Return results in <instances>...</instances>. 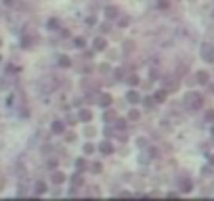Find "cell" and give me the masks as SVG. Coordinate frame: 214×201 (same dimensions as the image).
Wrapping results in <instances>:
<instances>
[{
    "label": "cell",
    "instance_id": "13",
    "mask_svg": "<svg viewBox=\"0 0 214 201\" xmlns=\"http://www.w3.org/2000/svg\"><path fill=\"white\" fill-rule=\"evenodd\" d=\"M115 13H118V11H115V8H113V6H109V8H107V15H109V17H113Z\"/></svg>",
    "mask_w": 214,
    "mask_h": 201
},
{
    "label": "cell",
    "instance_id": "4",
    "mask_svg": "<svg viewBox=\"0 0 214 201\" xmlns=\"http://www.w3.org/2000/svg\"><path fill=\"white\" fill-rule=\"evenodd\" d=\"M63 180H65V176H63L61 172H55V174H52V182H63Z\"/></svg>",
    "mask_w": 214,
    "mask_h": 201
},
{
    "label": "cell",
    "instance_id": "9",
    "mask_svg": "<svg viewBox=\"0 0 214 201\" xmlns=\"http://www.w3.org/2000/svg\"><path fill=\"white\" fill-rule=\"evenodd\" d=\"M52 130H55V132H63V124H61V121H55V124H52Z\"/></svg>",
    "mask_w": 214,
    "mask_h": 201
},
{
    "label": "cell",
    "instance_id": "15",
    "mask_svg": "<svg viewBox=\"0 0 214 201\" xmlns=\"http://www.w3.org/2000/svg\"><path fill=\"white\" fill-rule=\"evenodd\" d=\"M61 65L67 67V65H69V59H65V57H63V59H61Z\"/></svg>",
    "mask_w": 214,
    "mask_h": 201
},
{
    "label": "cell",
    "instance_id": "12",
    "mask_svg": "<svg viewBox=\"0 0 214 201\" xmlns=\"http://www.w3.org/2000/svg\"><path fill=\"white\" fill-rule=\"evenodd\" d=\"M206 119H208V121H214V111H208V113H206Z\"/></svg>",
    "mask_w": 214,
    "mask_h": 201
},
{
    "label": "cell",
    "instance_id": "5",
    "mask_svg": "<svg viewBox=\"0 0 214 201\" xmlns=\"http://www.w3.org/2000/svg\"><path fill=\"white\" fill-rule=\"evenodd\" d=\"M99 103L103 105V107H107V105L111 103V97H109V94H103V97H101V101H99Z\"/></svg>",
    "mask_w": 214,
    "mask_h": 201
},
{
    "label": "cell",
    "instance_id": "1",
    "mask_svg": "<svg viewBox=\"0 0 214 201\" xmlns=\"http://www.w3.org/2000/svg\"><path fill=\"white\" fill-rule=\"evenodd\" d=\"M185 101H187V105H189L191 109H200L202 107V94H197V92H189L185 97Z\"/></svg>",
    "mask_w": 214,
    "mask_h": 201
},
{
    "label": "cell",
    "instance_id": "7",
    "mask_svg": "<svg viewBox=\"0 0 214 201\" xmlns=\"http://www.w3.org/2000/svg\"><path fill=\"white\" fill-rule=\"evenodd\" d=\"M101 153H111V145L109 143H101Z\"/></svg>",
    "mask_w": 214,
    "mask_h": 201
},
{
    "label": "cell",
    "instance_id": "2",
    "mask_svg": "<svg viewBox=\"0 0 214 201\" xmlns=\"http://www.w3.org/2000/svg\"><path fill=\"white\" fill-rule=\"evenodd\" d=\"M202 57L212 63V61H214V48H208V46H206V48H204V52H202Z\"/></svg>",
    "mask_w": 214,
    "mask_h": 201
},
{
    "label": "cell",
    "instance_id": "8",
    "mask_svg": "<svg viewBox=\"0 0 214 201\" xmlns=\"http://www.w3.org/2000/svg\"><path fill=\"white\" fill-rule=\"evenodd\" d=\"M95 48H97V50H101V48H105V40H103V38H99V40L95 42Z\"/></svg>",
    "mask_w": 214,
    "mask_h": 201
},
{
    "label": "cell",
    "instance_id": "10",
    "mask_svg": "<svg viewBox=\"0 0 214 201\" xmlns=\"http://www.w3.org/2000/svg\"><path fill=\"white\" fill-rule=\"evenodd\" d=\"M90 117H93V115H90V111H82V113H80V119H84V121H88Z\"/></svg>",
    "mask_w": 214,
    "mask_h": 201
},
{
    "label": "cell",
    "instance_id": "3",
    "mask_svg": "<svg viewBox=\"0 0 214 201\" xmlns=\"http://www.w3.org/2000/svg\"><path fill=\"white\" fill-rule=\"evenodd\" d=\"M126 99H128V103H139V101H141L139 92H135V90H132V92H128V94H126Z\"/></svg>",
    "mask_w": 214,
    "mask_h": 201
},
{
    "label": "cell",
    "instance_id": "6",
    "mask_svg": "<svg viewBox=\"0 0 214 201\" xmlns=\"http://www.w3.org/2000/svg\"><path fill=\"white\" fill-rule=\"evenodd\" d=\"M197 80H200L202 84H206V82H208V73H206V71H200V73H197Z\"/></svg>",
    "mask_w": 214,
    "mask_h": 201
},
{
    "label": "cell",
    "instance_id": "16",
    "mask_svg": "<svg viewBox=\"0 0 214 201\" xmlns=\"http://www.w3.org/2000/svg\"><path fill=\"white\" fill-rule=\"evenodd\" d=\"M212 132H214V130H212Z\"/></svg>",
    "mask_w": 214,
    "mask_h": 201
},
{
    "label": "cell",
    "instance_id": "14",
    "mask_svg": "<svg viewBox=\"0 0 214 201\" xmlns=\"http://www.w3.org/2000/svg\"><path fill=\"white\" fill-rule=\"evenodd\" d=\"M36 191H38V193H44L46 189H44V185H42V182H38V187H36Z\"/></svg>",
    "mask_w": 214,
    "mask_h": 201
},
{
    "label": "cell",
    "instance_id": "11",
    "mask_svg": "<svg viewBox=\"0 0 214 201\" xmlns=\"http://www.w3.org/2000/svg\"><path fill=\"white\" fill-rule=\"evenodd\" d=\"M183 191H191V180H185L183 182Z\"/></svg>",
    "mask_w": 214,
    "mask_h": 201
}]
</instances>
